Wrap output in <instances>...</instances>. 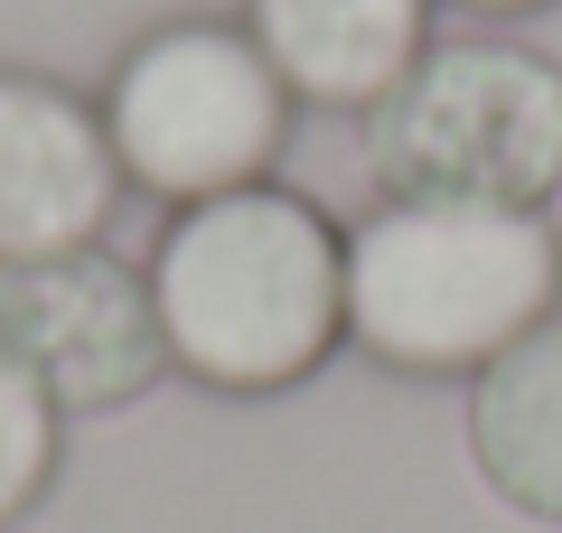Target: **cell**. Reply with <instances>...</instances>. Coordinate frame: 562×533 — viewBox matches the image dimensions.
I'll use <instances>...</instances> for the list:
<instances>
[{
  "instance_id": "6da1fadb",
  "label": "cell",
  "mask_w": 562,
  "mask_h": 533,
  "mask_svg": "<svg viewBox=\"0 0 562 533\" xmlns=\"http://www.w3.org/2000/svg\"><path fill=\"white\" fill-rule=\"evenodd\" d=\"M140 272L169 337V375L206 394H291L347 347V225L281 178L169 206Z\"/></svg>"
},
{
  "instance_id": "7a4b0ae2",
  "label": "cell",
  "mask_w": 562,
  "mask_h": 533,
  "mask_svg": "<svg viewBox=\"0 0 562 533\" xmlns=\"http://www.w3.org/2000/svg\"><path fill=\"white\" fill-rule=\"evenodd\" d=\"M562 309V235L516 206H384L347 225V347L413 384H469Z\"/></svg>"
},
{
  "instance_id": "3957f363",
  "label": "cell",
  "mask_w": 562,
  "mask_h": 533,
  "mask_svg": "<svg viewBox=\"0 0 562 533\" xmlns=\"http://www.w3.org/2000/svg\"><path fill=\"white\" fill-rule=\"evenodd\" d=\"M357 159L384 206H516L562 197V66L525 38H431L357 113Z\"/></svg>"
},
{
  "instance_id": "277c9868",
  "label": "cell",
  "mask_w": 562,
  "mask_h": 533,
  "mask_svg": "<svg viewBox=\"0 0 562 533\" xmlns=\"http://www.w3.org/2000/svg\"><path fill=\"white\" fill-rule=\"evenodd\" d=\"M94 113L122 159V188L160 206H206L281 169L301 103L244 20H160L113 57Z\"/></svg>"
},
{
  "instance_id": "5b68a950",
  "label": "cell",
  "mask_w": 562,
  "mask_h": 533,
  "mask_svg": "<svg viewBox=\"0 0 562 533\" xmlns=\"http://www.w3.org/2000/svg\"><path fill=\"white\" fill-rule=\"evenodd\" d=\"M0 365H20L66 421L76 412H132L169 375L150 272H132L113 243L0 262Z\"/></svg>"
},
{
  "instance_id": "8992f818",
  "label": "cell",
  "mask_w": 562,
  "mask_h": 533,
  "mask_svg": "<svg viewBox=\"0 0 562 533\" xmlns=\"http://www.w3.org/2000/svg\"><path fill=\"white\" fill-rule=\"evenodd\" d=\"M113 206L122 159L103 140L94 94L38 76V66H0V262L103 243Z\"/></svg>"
},
{
  "instance_id": "52a82bcc",
  "label": "cell",
  "mask_w": 562,
  "mask_h": 533,
  "mask_svg": "<svg viewBox=\"0 0 562 533\" xmlns=\"http://www.w3.org/2000/svg\"><path fill=\"white\" fill-rule=\"evenodd\" d=\"M431 10L441 0H244L235 20L254 29L272 76L291 84V103L366 113L431 47Z\"/></svg>"
},
{
  "instance_id": "ba28073f",
  "label": "cell",
  "mask_w": 562,
  "mask_h": 533,
  "mask_svg": "<svg viewBox=\"0 0 562 533\" xmlns=\"http://www.w3.org/2000/svg\"><path fill=\"white\" fill-rule=\"evenodd\" d=\"M469 468L506 514L562 524V309L469 375Z\"/></svg>"
},
{
  "instance_id": "9c48e42d",
  "label": "cell",
  "mask_w": 562,
  "mask_h": 533,
  "mask_svg": "<svg viewBox=\"0 0 562 533\" xmlns=\"http://www.w3.org/2000/svg\"><path fill=\"white\" fill-rule=\"evenodd\" d=\"M57 468H66V412L20 365H0V533L20 524V514H38Z\"/></svg>"
},
{
  "instance_id": "30bf717a",
  "label": "cell",
  "mask_w": 562,
  "mask_h": 533,
  "mask_svg": "<svg viewBox=\"0 0 562 533\" xmlns=\"http://www.w3.org/2000/svg\"><path fill=\"white\" fill-rule=\"evenodd\" d=\"M450 10H469V20H535V10H553V0H450Z\"/></svg>"
}]
</instances>
